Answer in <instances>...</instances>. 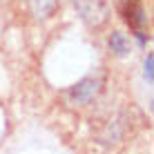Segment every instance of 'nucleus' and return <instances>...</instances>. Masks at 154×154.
Masks as SVG:
<instances>
[{
  "label": "nucleus",
  "instance_id": "5",
  "mask_svg": "<svg viewBox=\"0 0 154 154\" xmlns=\"http://www.w3.org/2000/svg\"><path fill=\"white\" fill-rule=\"evenodd\" d=\"M127 20H130L134 27H141V25L145 23V18H143V9L141 7H132L130 11H127Z\"/></svg>",
  "mask_w": 154,
  "mask_h": 154
},
{
  "label": "nucleus",
  "instance_id": "1",
  "mask_svg": "<svg viewBox=\"0 0 154 154\" xmlns=\"http://www.w3.org/2000/svg\"><path fill=\"white\" fill-rule=\"evenodd\" d=\"M74 7H76L78 16H81L85 23L94 25V27L103 25L107 20V14H109L105 0H74Z\"/></svg>",
  "mask_w": 154,
  "mask_h": 154
},
{
  "label": "nucleus",
  "instance_id": "3",
  "mask_svg": "<svg viewBox=\"0 0 154 154\" xmlns=\"http://www.w3.org/2000/svg\"><path fill=\"white\" fill-rule=\"evenodd\" d=\"M56 7H58V0H31V11L38 20L49 18L56 11Z\"/></svg>",
  "mask_w": 154,
  "mask_h": 154
},
{
  "label": "nucleus",
  "instance_id": "2",
  "mask_svg": "<svg viewBox=\"0 0 154 154\" xmlns=\"http://www.w3.org/2000/svg\"><path fill=\"white\" fill-rule=\"evenodd\" d=\"M98 92H100V78L98 76H87V78H83L81 83H76L69 89V98L74 103L85 105V103H89V100L96 98Z\"/></svg>",
  "mask_w": 154,
  "mask_h": 154
},
{
  "label": "nucleus",
  "instance_id": "6",
  "mask_svg": "<svg viewBox=\"0 0 154 154\" xmlns=\"http://www.w3.org/2000/svg\"><path fill=\"white\" fill-rule=\"evenodd\" d=\"M143 76H145L147 83L154 81V56H152V54H147L145 63H143Z\"/></svg>",
  "mask_w": 154,
  "mask_h": 154
},
{
  "label": "nucleus",
  "instance_id": "4",
  "mask_svg": "<svg viewBox=\"0 0 154 154\" xmlns=\"http://www.w3.org/2000/svg\"><path fill=\"white\" fill-rule=\"evenodd\" d=\"M109 47H112V51L116 56H127L130 54V38H127L125 34H121V31H112V36H109Z\"/></svg>",
  "mask_w": 154,
  "mask_h": 154
}]
</instances>
